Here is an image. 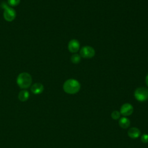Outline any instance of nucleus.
<instances>
[{
	"label": "nucleus",
	"instance_id": "6",
	"mask_svg": "<svg viewBox=\"0 0 148 148\" xmlns=\"http://www.w3.org/2000/svg\"><path fill=\"white\" fill-rule=\"evenodd\" d=\"M134 111L133 106L129 103H125L123 104L120 108V114L124 116H128L132 114Z\"/></svg>",
	"mask_w": 148,
	"mask_h": 148
},
{
	"label": "nucleus",
	"instance_id": "4",
	"mask_svg": "<svg viewBox=\"0 0 148 148\" xmlns=\"http://www.w3.org/2000/svg\"><path fill=\"white\" fill-rule=\"evenodd\" d=\"M135 99L139 102H143L148 99V89L146 87H141L137 88L134 92Z\"/></svg>",
	"mask_w": 148,
	"mask_h": 148
},
{
	"label": "nucleus",
	"instance_id": "1",
	"mask_svg": "<svg viewBox=\"0 0 148 148\" xmlns=\"http://www.w3.org/2000/svg\"><path fill=\"white\" fill-rule=\"evenodd\" d=\"M80 84L76 79H69L66 80L63 84L64 91L69 94H75L80 90Z\"/></svg>",
	"mask_w": 148,
	"mask_h": 148
},
{
	"label": "nucleus",
	"instance_id": "13",
	"mask_svg": "<svg viewBox=\"0 0 148 148\" xmlns=\"http://www.w3.org/2000/svg\"><path fill=\"white\" fill-rule=\"evenodd\" d=\"M120 115H121V114H120V112H119V111H117V110H114V111H113V112L112 113V114H111V117H112V118L113 120H118V119L120 118Z\"/></svg>",
	"mask_w": 148,
	"mask_h": 148
},
{
	"label": "nucleus",
	"instance_id": "16",
	"mask_svg": "<svg viewBox=\"0 0 148 148\" xmlns=\"http://www.w3.org/2000/svg\"><path fill=\"white\" fill-rule=\"evenodd\" d=\"M145 81H146V83L147 84V86H148V74L147 75L146 77V79H145Z\"/></svg>",
	"mask_w": 148,
	"mask_h": 148
},
{
	"label": "nucleus",
	"instance_id": "14",
	"mask_svg": "<svg viewBox=\"0 0 148 148\" xmlns=\"http://www.w3.org/2000/svg\"><path fill=\"white\" fill-rule=\"evenodd\" d=\"M20 0H8V3L10 6H15L20 3Z\"/></svg>",
	"mask_w": 148,
	"mask_h": 148
},
{
	"label": "nucleus",
	"instance_id": "3",
	"mask_svg": "<svg viewBox=\"0 0 148 148\" xmlns=\"http://www.w3.org/2000/svg\"><path fill=\"white\" fill-rule=\"evenodd\" d=\"M1 7L4 9L3 14L6 21L11 22L14 20L16 16V12L13 8L10 7L5 2H2L1 3Z\"/></svg>",
	"mask_w": 148,
	"mask_h": 148
},
{
	"label": "nucleus",
	"instance_id": "2",
	"mask_svg": "<svg viewBox=\"0 0 148 148\" xmlns=\"http://www.w3.org/2000/svg\"><path fill=\"white\" fill-rule=\"evenodd\" d=\"M32 79L30 74L27 72L20 73L17 77V84L21 88H27L32 83Z\"/></svg>",
	"mask_w": 148,
	"mask_h": 148
},
{
	"label": "nucleus",
	"instance_id": "15",
	"mask_svg": "<svg viewBox=\"0 0 148 148\" xmlns=\"http://www.w3.org/2000/svg\"><path fill=\"white\" fill-rule=\"evenodd\" d=\"M140 140L143 143H148V135L146 134H144L142 135Z\"/></svg>",
	"mask_w": 148,
	"mask_h": 148
},
{
	"label": "nucleus",
	"instance_id": "8",
	"mask_svg": "<svg viewBox=\"0 0 148 148\" xmlns=\"http://www.w3.org/2000/svg\"><path fill=\"white\" fill-rule=\"evenodd\" d=\"M127 134L130 138L132 139H136L140 136L141 132L138 128L132 127L128 130Z\"/></svg>",
	"mask_w": 148,
	"mask_h": 148
},
{
	"label": "nucleus",
	"instance_id": "5",
	"mask_svg": "<svg viewBox=\"0 0 148 148\" xmlns=\"http://www.w3.org/2000/svg\"><path fill=\"white\" fill-rule=\"evenodd\" d=\"M95 50L90 46L82 47L79 52V55L83 58H91L95 56Z\"/></svg>",
	"mask_w": 148,
	"mask_h": 148
},
{
	"label": "nucleus",
	"instance_id": "11",
	"mask_svg": "<svg viewBox=\"0 0 148 148\" xmlns=\"http://www.w3.org/2000/svg\"><path fill=\"white\" fill-rule=\"evenodd\" d=\"M29 93L26 90H21V91H20L18 95V98L19 100L21 102H24L28 100V99L29 98Z\"/></svg>",
	"mask_w": 148,
	"mask_h": 148
},
{
	"label": "nucleus",
	"instance_id": "9",
	"mask_svg": "<svg viewBox=\"0 0 148 148\" xmlns=\"http://www.w3.org/2000/svg\"><path fill=\"white\" fill-rule=\"evenodd\" d=\"M43 90L44 87L43 84L39 83L34 84L31 87V90L34 94H39L43 92Z\"/></svg>",
	"mask_w": 148,
	"mask_h": 148
},
{
	"label": "nucleus",
	"instance_id": "12",
	"mask_svg": "<svg viewBox=\"0 0 148 148\" xmlns=\"http://www.w3.org/2000/svg\"><path fill=\"white\" fill-rule=\"evenodd\" d=\"M80 60H81L80 56L77 53H74L72 55V56L71 57V62L75 64H79L80 61Z\"/></svg>",
	"mask_w": 148,
	"mask_h": 148
},
{
	"label": "nucleus",
	"instance_id": "7",
	"mask_svg": "<svg viewBox=\"0 0 148 148\" xmlns=\"http://www.w3.org/2000/svg\"><path fill=\"white\" fill-rule=\"evenodd\" d=\"M68 48L71 53H76L80 49V43L76 39H71L68 43Z\"/></svg>",
	"mask_w": 148,
	"mask_h": 148
},
{
	"label": "nucleus",
	"instance_id": "10",
	"mask_svg": "<svg viewBox=\"0 0 148 148\" xmlns=\"http://www.w3.org/2000/svg\"><path fill=\"white\" fill-rule=\"evenodd\" d=\"M119 124L122 128L127 129L130 125V121L128 118L123 117L119 120Z\"/></svg>",
	"mask_w": 148,
	"mask_h": 148
}]
</instances>
